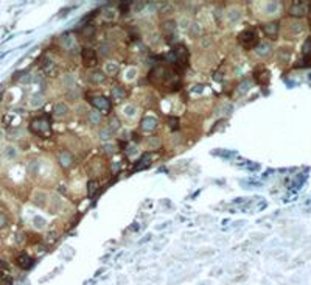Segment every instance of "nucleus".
Here are the masks:
<instances>
[{
	"label": "nucleus",
	"mask_w": 311,
	"mask_h": 285,
	"mask_svg": "<svg viewBox=\"0 0 311 285\" xmlns=\"http://www.w3.org/2000/svg\"><path fill=\"white\" fill-rule=\"evenodd\" d=\"M17 263H19L20 268L28 270L30 266L33 265V260H31V257H30L28 254H20L19 257H17Z\"/></svg>",
	"instance_id": "7"
},
{
	"label": "nucleus",
	"mask_w": 311,
	"mask_h": 285,
	"mask_svg": "<svg viewBox=\"0 0 311 285\" xmlns=\"http://www.w3.org/2000/svg\"><path fill=\"white\" fill-rule=\"evenodd\" d=\"M62 45L66 47L69 52L72 50V52H78V47H76V44H75V41H73L72 38H62Z\"/></svg>",
	"instance_id": "11"
},
{
	"label": "nucleus",
	"mask_w": 311,
	"mask_h": 285,
	"mask_svg": "<svg viewBox=\"0 0 311 285\" xmlns=\"http://www.w3.org/2000/svg\"><path fill=\"white\" fill-rule=\"evenodd\" d=\"M168 123L171 125V130H173V131H176L177 128H179V120H177V118H174V117H171L170 120H168Z\"/></svg>",
	"instance_id": "22"
},
{
	"label": "nucleus",
	"mask_w": 311,
	"mask_h": 285,
	"mask_svg": "<svg viewBox=\"0 0 311 285\" xmlns=\"http://www.w3.org/2000/svg\"><path fill=\"white\" fill-rule=\"evenodd\" d=\"M109 128H111L112 131L117 130V128H118V120H117V118H112V120H111V126H109Z\"/></svg>",
	"instance_id": "28"
},
{
	"label": "nucleus",
	"mask_w": 311,
	"mask_h": 285,
	"mask_svg": "<svg viewBox=\"0 0 311 285\" xmlns=\"http://www.w3.org/2000/svg\"><path fill=\"white\" fill-rule=\"evenodd\" d=\"M174 28H176V25H174V22H173V20L163 23V31H165V33H173V31H174Z\"/></svg>",
	"instance_id": "18"
},
{
	"label": "nucleus",
	"mask_w": 311,
	"mask_h": 285,
	"mask_svg": "<svg viewBox=\"0 0 311 285\" xmlns=\"http://www.w3.org/2000/svg\"><path fill=\"white\" fill-rule=\"evenodd\" d=\"M264 31H266V34L269 36V38H276L277 33H279V23L277 22H272V23H268L266 27H264Z\"/></svg>",
	"instance_id": "10"
},
{
	"label": "nucleus",
	"mask_w": 311,
	"mask_h": 285,
	"mask_svg": "<svg viewBox=\"0 0 311 285\" xmlns=\"http://www.w3.org/2000/svg\"><path fill=\"white\" fill-rule=\"evenodd\" d=\"M90 81L97 83V84H98V83H103V81H104V75H103L101 72H95V73L90 75Z\"/></svg>",
	"instance_id": "15"
},
{
	"label": "nucleus",
	"mask_w": 311,
	"mask_h": 285,
	"mask_svg": "<svg viewBox=\"0 0 311 285\" xmlns=\"http://www.w3.org/2000/svg\"><path fill=\"white\" fill-rule=\"evenodd\" d=\"M308 14H309V17H311V3H309V6H308Z\"/></svg>",
	"instance_id": "30"
},
{
	"label": "nucleus",
	"mask_w": 311,
	"mask_h": 285,
	"mask_svg": "<svg viewBox=\"0 0 311 285\" xmlns=\"http://www.w3.org/2000/svg\"><path fill=\"white\" fill-rule=\"evenodd\" d=\"M72 162H73V158H72V154H70V153H67V151H62V153L59 154V164L62 165L64 168L70 167V165H72Z\"/></svg>",
	"instance_id": "9"
},
{
	"label": "nucleus",
	"mask_w": 311,
	"mask_h": 285,
	"mask_svg": "<svg viewBox=\"0 0 311 285\" xmlns=\"http://www.w3.org/2000/svg\"><path fill=\"white\" fill-rule=\"evenodd\" d=\"M112 94H114V97H117V98H123V97L126 95V92H125V89H122V87H115Z\"/></svg>",
	"instance_id": "20"
},
{
	"label": "nucleus",
	"mask_w": 311,
	"mask_h": 285,
	"mask_svg": "<svg viewBox=\"0 0 311 285\" xmlns=\"http://www.w3.org/2000/svg\"><path fill=\"white\" fill-rule=\"evenodd\" d=\"M238 41L241 45H244L246 49H251L254 47V45H257L258 44V33L249 28V30H244L240 36H238Z\"/></svg>",
	"instance_id": "2"
},
{
	"label": "nucleus",
	"mask_w": 311,
	"mask_h": 285,
	"mask_svg": "<svg viewBox=\"0 0 311 285\" xmlns=\"http://www.w3.org/2000/svg\"><path fill=\"white\" fill-rule=\"evenodd\" d=\"M94 33H95V28H94L92 25H89V27H86V28L83 30V34H84V36H87V38H90V36H92Z\"/></svg>",
	"instance_id": "21"
},
{
	"label": "nucleus",
	"mask_w": 311,
	"mask_h": 285,
	"mask_svg": "<svg viewBox=\"0 0 311 285\" xmlns=\"http://www.w3.org/2000/svg\"><path fill=\"white\" fill-rule=\"evenodd\" d=\"M149 162H151V158H149V156H146V158H145V156H143V158H142V159H140L139 162L135 164V167H134V170L137 171V170H140V168H143V167H148V165H149Z\"/></svg>",
	"instance_id": "13"
},
{
	"label": "nucleus",
	"mask_w": 311,
	"mask_h": 285,
	"mask_svg": "<svg viewBox=\"0 0 311 285\" xmlns=\"http://www.w3.org/2000/svg\"><path fill=\"white\" fill-rule=\"evenodd\" d=\"M81 58H83V62L86 64V67H95V66H97V55H95V50H92V49H83V52H81Z\"/></svg>",
	"instance_id": "3"
},
{
	"label": "nucleus",
	"mask_w": 311,
	"mask_h": 285,
	"mask_svg": "<svg viewBox=\"0 0 311 285\" xmlns=\"http://www.w3.org/2000/svg\"><path fill=\"white\" fill-rule=\"evenodd\" d=\"M30 130H31V133L38 134L41 137H48L50 133H51V126H50L48 118L39 117V118H34V120L30 123Z\"/></svg>",
	"instance_id": "1"
},
{
	"label": "nucleus",
	"mask_w": 311,
	"mask_h": 285,
	"mask_svg": "<svg viewBox=\"0 0 311 285\" xmlns=\"http://www.w3.org/2000/svg\"><path fill=\"white\" fill-rule=\"evenodd\" d=\"M305 14V5L303 2H296L294 5H292L291 8V16H294V17H302Z\"/></svg>",
	"instance_id": "8"
},
{
	"label": "nucleus",
	"mask_w": 311,
	"mask_h": 285,
	"mask_svg": "<svg viewBox=\"0 0 311 285\" xmlns=\"http://www.w3.org/2000/svg\"><path fill=\"white\" fill-rule=\"evenodd\" d=\"M254 75H255V81L258 83V84L264 86V84H268L269 83V70L268 69H264V67H257L254 72Z\"/></svg>",
	"instance_id": "4"
},
{
	"label": "nucleus",
	"mask_w": 311,
	"mask_h": 285,
	"mask_svg": "<svg viewBox=\"0 0 311 285\" xmlns=\"http://www.w3.org/2000/svg\"><path fill=\"white\" fill-rule=\"evenodd\" d=\"M44 103V97L42 95H34L33 98H31V105L33 106H41Z\"/></svg>",
	"instance_id": "19"
},
{
	"label": "nucleus",
	"mask_w": 311,
	"mask_h": 285,
	"mask_svg": "<svg viewBox=\"0 0 311 285\" xmlns=\"http://www.w3.org/2000/svg\"><path fill=\"white\" fill-rule=\"evenodd\" d=\"M64 83H66V86H67L69 89H70V86L75 84V81H73V77H69V75L64 77Z\"/></svg>",
	"instance_id": "26"
},
{
	"label": "nucleus",
	"mask_w": 311,
	"mask_h": 285,
	"mask_svg": "<svg viewBox=\"0 0 311 285\" xmlns=\"http://www.w3.org/2000/svg\"><path fill=\"white\" fill-rule=\"evenodd\" d=\"M92 105L98 109V111H101V112H107L109 109H111V102L107 100V97H103V95L95 97Z\"/></svg>",
	"instance_id": "5"
},
{
	"label": "nucleus",
	"mask_w": 311,
	"mask_h": 285,
	"mask_svg": "<svg viewBox=\"0 0 311 285\" xmlns=\"http://www.w3.org/2000/svg\"><path fill=\"white\" fill-rule=\"evenodd\" d=\"M89 120H90V123L95 125V123L100 122V115H98L97 112H90V114H89Z\"/></svg>",
	"instance_id": "23"
},
{
	"label": "nucleus",
	"mask_w": 311,
	"mask_h": 285,
	"mask_svg": "<svg viewBox=\"0 0 311 285\" xmlns=\"http://www.w3.org/2000/svg\"><path fill=\"white\" fill-rule=\"evenodd\" d=\"M257 52H258V55H268V52H271V45L269 44H261V45H258Z\"/></svg>",
	"instance_id": "17"
},
{
	"label": "nucleus",
	"mask_w": 311,
	"mask_h": 285,
	"mask_svg": "<svg viewBox=\"0 0 311 285\" xmlns=\"http://www.w3.org/2000/svg\"><path fill=\"white\" fill-rule=\"evenodd\" d=\"M100 136H101L103 140L111 139V137H112V130H111V128H103V130L100 131Z\"/></svg>",
	"instance_id": "16"
},
{
	"label": "nucleus",
	"mask_w": 311,
	"mask_h": 285,
	"mask_svg": "<svg viewBox=\"0 0 311 285\" xmlns=\"http://www.w3.org/2000/svg\"><path fill=\"white\" fill-rule=\"evenodd\" d=\"M97 187H98V184H97L95 181H90V182H89V195H90V196L94 195V192L97 190Z\"/></svg>",
	"instance_id": "25"
},
{
	"label": "nucleus",
	"mask_w": 311,
	"mask_h": 285,
	"mask_svg": "<svg viewBox=\"0 0 311 285\" xmlns=\"http://www.w3.org/2000/svg\"><path fill=\"white\" fill-rule=\"evenodd\" d=\"M5 153H6V158H10V159L16 158V150L13 148V146H8V148L5 150Z\"/></svg>",
	"instance_id": "24"
},
{
	"label": "nucleus",
	"mask_w": 311,
	"mask_h": 285,
	"mask_svg": "<svg viewBox=\"0 0 311 285\" xmlns=\"http://www.w3.org/2000/svg\"><path fill=\"white\" fill-rule=\"evenodd\" d=\"M67 112H69L67 105H64V103H58L56 106H54V114H56V115H66Z\"/></svg>",
	"instance_id": "14"
},
{
	"label": "nucleus",
	"mask_w": 311,
	"mask_h": 285,
	"mask_svg": "<svg viewBox=\"0 0 311 285\" xmlns=\"http://www.w3.org/2000/svg\"><path fill=\"white\" fill-rule=\"evenodd\" d=\"M6 224V217L3 214H0V227H3Z\"/></svg>",
	"instance_id": "29"
},
{
	"label": "nucleus",
	"mask_w": 311,
	"mask_h": 285,
	"mask_svg": "<svg viewBox=\"0 0 311 285\" xmlns=\"http://www.w3.org/2000/svg\"><path fill=\"white\" fill-rule=\"evenodd\" d=\"M142 128L145 131H152L157 128V118L156 117H145L142 120Z\"/></svg>",
	"instance_id": "6"
},
{
	"label": "nucleus",
	"mask_w": 311,
	"mask_h": 285,
	"mask_svg": "<svg viewBox=\"0 0 311 285\" xmlns=\"http://www.w3.org/2000/svg\"><path fill=\"white\" fill-rule=\"evenodd\" d=\"M42 69L45 70L47 75H54V73H56V66H54V62H51L50 59H45Z\"/></svg>",
	"instance_id": "12"
},
{
	"label": "nucleus",
	"mask_w": 311,
	"mask_h": 285,
	"mask_svg": "<svg viewBox=\"0 0 311 285\" xmlns=\"http://www.w3.org/2000/svg\"><path fill=\"white\" fill-rule=\"evenodd\" d=\"M143 6H145V2H135V5L132 3V8H134L135 11H139V10H142Z\"/></svg>",
	"instance_id": "27"
}]
</instances>
